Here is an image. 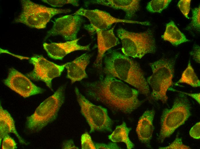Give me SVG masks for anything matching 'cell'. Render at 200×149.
<instances>
[{
  "instance_id": "1",
  "label": "cell",
  "mask_w": 200,
  "mask_h": 149,
  "mask_svg": "<svg viewBox=\"0 0 200 149\" xmlns=\"http://www.w3.org/2000/svg\"><path fill=\"white\" fill-rule=\"evenodd\" d=\"M87 96L99 102L112 111L129 114L137 109L143 101L138 99L139 91L112 76L84 83Z\"/></svg>"
},
{
  "instance_id": "2",
  "label": "cell",
  "mask_w": 200,
  "mask_h": 149,
  "mask_svg": "<svg viewBox=\"0 0 200 149\" xmlns=\"http://www.w3.org/2000/svg\"><path fill=\"white\" fill-rule=\"evenodd\" d=\"M103 72L134 87L141 93L149 95V85L139 63L120 53L113 51L104 60Z\"/></svg>"
},
{
  "instance_id": "3",
  "label": "cell",
  "mask_w": 200,
  "mask_h": 149,
  "mask_svg": "<svg viewBox=\"0 0 200 149\" xmlns=\"http://www.w3.org/2000/svg\"><path fill=\"white\" fill-rule=\"evenodd\" d=\"M178 56L173 58H161L149 65L152 74L147 79L152 89L150 98L155 101H160L163 103L167 101V92L173 85L175 66Z\"/></svg>"
},
{
  "instance_id": "4",
  "label": "cell",
  "mask_w": 200,
  "mask_h": 149,
  "mask_svg": "<svg viewBox=\"0 0 200 149\" xmlns=\"http://www.w3.org/2000/svg\"><path fill=\"white\" fill-rule=\"evenodd\" d=\"M66 85L60 86L54 93L42 102L34 113L26 119L27 128L30 132H37L54 120L64 103Z\"/></svg>"
},
{
  "instance_id": "5",
  "label": "cell",
  "mask_w": 200,
  "mask_h": 149,
  "mask_svg": "<svg viewBox=\"0 0 200 149\" xmlns=\"http://www.w3.org/2000/svg\"><path fill=\"white\" fill-rule=\"evenodd\" d=\"M191 109L188 99L186 95L181 93L175 98L171 108L164 109L160 118L158 138L159 142L162 143L184 123L191 115Z\"/></svg>"
},
{
  "instance_id": "6",
  "label": "cell",
  "mask_w": 200,
  "mask_h": 149,
  "mask_svg": "<svg viewBox=\"0 0 200 149\" xmlns=\"http://www.w3.org/2000/svg\"><path fill=\"white\" fill-rule=\"evenodd\" d=\"M117 33L121 42L122 51L126 56L141 59L147 54L156 52L155 39L150 30L134 32L120 28L117 30Z\"/></svg>"
},
{
  "instance_id": "7",
  "label": "cell",
  "mask_w": 200,
  "mask_h": 149,
  "mask_svg": "<svg viewBox=\"0 0 200 149\" xmlns=\"http://www.w3.org/2000/svg\"><path fill=\"white\" fill-rule=\"evenodd\" d=\"M22 11L16 18V23H22L32 28H45L54 16L71 11L69 9H56L47 7L29 0H21Z\"/></svg>"
},
{
  "instance_id": "8",
  "label": "cell",
  "mask_w": 200,
  "mask_h": 149,
  "mask_svg": "<svg viewBox=\"0 0 200 149\" xmlns=\"http://www.w3.org/2000/svg\"><path fill=\"white\" fill-rule=\"evenodd\" d=\"M75 91L81 112L90 127V133L95 131L111 132L112 120L106 109L95 105L88 100L76 87Z\"/></svg>"
},
{
  "instance_id": "9",
  "label": "cell",
  "mask_w": 200,
  "mask_h": 149,
  "mask_svg": "<svg viewBox=\"0 0 200 149\" xmlns=\"http://www.w3.org/2000/svg\"><path fill=\"white\" fill-rule=\"evenodd\" d=\"M30 62L34 67L33 70L27 74V76L35 81L45 82L52 91V81L59 77L65 68L66 64L58 65L47 60L42 56L35 55L30 58Z\"/></svg>"
},
{
  "instance_id": "10",
  "label": "cell",
  "mask_w": 200,
  "mask_h": 149,
  "mask_svg": "<svg viewBox=\"0 0 200 149\" xmlns=\"http://www.w3.org/2000/svg\"><path fill=\"white\" fill-rule=\"evenodd\" d=\"M74 14L85 17L89 20L92 28H96L102 30H108L113 24L117 23L146 26H148L149 24L148 21H139L116 18L106 11L97 9L90 10L80 8Z\"/></svg>"
},
{
  "instance_id": "11",
  "label": "cell",
  "mask_w": 200,
  "mask_h": 149,
  "mask_svg": "<svg viewBox=\"0 0 200 149\" xmlns=\"http://www.w3.org/2000/svg\"><path fill=\"white\" fill-rule=\"evenodd\" d=\"M4 84L24 98L42 93L44 90L37 86L24 74L13 68H10Z\"/></svg>"
},
{
  "instance_id": "12",
  "label": "cell",
  "mask_w": 200,
  "mask_h": 149,
  "mask_svg": "<svg viewBox=\"0 0 200 149\" xmlns=\"http://www.w3.org/2000/svg\"><path fill=\"white\" fill-rule=\"evenodd\" d=\"M82 22V18L78 15H67L58 18L47 32L46 38L59 35L66 40H75Z\"/></svg>"
},
{
  "instance_id": "13",
  "label": "cell",
  "mask_w": 200,
  "mask_h": 149,
  "mask_svg": "<svg viewBox=\"0 0 200 149\" xmlns=\"http://www.w3.org/2000/svg\"><path fill=\"white\" fill-rule=\"evenodd\" d=\"M80 38L64 42L44 43L43 46L48 56L55 60H61L67 54L77 50H89L90 45L83 46L78 44Z\"/></svg>"
},
{
  "instance_id": "14",
  "label": "cell",
  "mask_w": 200,
  "mask_h": 149,
  "mask_svg": "<svg viewBox=\"0 0 200 149\" xmlns=\"http://www.w3.org/2000/svg\"><path fill=\"white\" fill-rule=\"evenodd\" d=\"M115 26L107 30H102L96 28H92V30L95 31L97 37L98 52L94 62L95 67L101 68L102 60L105 52L119 43L118 38L114 34Z\"/></svg>"
},
{
  "instance_id": "15",
  "label": "cell",
  "mask_w": 200,
  "mask_h": 149,
  "mask_svg": "<svg viewBox=\"0 0 200 149\" xmlns=\"http://www.w3.org/2000/svg\"><path fill=\"white\" fill-rule=\"evenodd\" d=\"M91 56L90 54L86 53L72 61L66 63L67 77L70 80L72 83L88 77L85 69L89 63Z\"/></svg>"
},
{
  "instance_id": "16",
  "label": "cell",
  "mask_w": 200,
  "mask_h": 149,
  "mask_svg": "<svg viewBox=\"0 0 200 149\" xmlns=\"http://www.w3.org/2000/svg\"><path fill=\"white\" fill-rule=\"evenodd\" d=\"M154 109L145 111L139 120L136 129L138 138L142 143L149 146L154 130Z\"/></svg>"
},
{
  "instance_id": "17",
  "label": "cell",
  "mask_w": 200,
  "mask_h": 149,
  "mask_svg": "<svg viewBox=\"0 0 200 149\" xmlns=\"http://www.w3.org/2000/svg\"><path fill=\"white\" fill-rule=\"evenodd\" d=\"M140 0H96L91 1L93 3H96L119 9L126 13L125 18L129 19L132 18L139 9Z\"/></svg>"
},
{
  "instance_id": "18",
  "label": "cell",
  "mask_w": 200,
  "mask_h": 149,
  "mask_svg": "<svg viewBox=\"0 0 200 149\" xmlns=\"http://www.w3.org/2000/svg\"><path fill=\"white\" fill-rule=\"evenodd\" d=\"M13 133L18 138L20 143L27 144L20 136L16 128L14 121L9 112L0 105V145L3 137L9 133Z\"/></svg>"
},
{
  "instance_id": "19",
  "label": "cell",
  "mask_w": 200,
  "mask_h": 149,
  "mask_svg": "<svg viewBox=\"0 0 200 149\" xmlns=\"http://www.w3.org/2000/svg\"><path fill=\"white\" fill-rule=\"evenodd\" d=\"M161 37L164 40L169 42L176 46L190 41L172 20L166 24L165 31Z\"/></svg>"
},
{
  "instance_id": "20",
  "label": "cell",
  "mask_w": 200,
  "mask_h": 149,
  "mask_svg": "<svg viewBox=\"0 0 200 149\" xmlns=\"http://www.w3.org/2000/svg\"><path fill=\"white\" fill-rule=\"evenodd\" d=\"M131 129V128L127 127L125 123L123 122L121 125L116 127L114 130L108 136V138L113 142H124L128 149L133 148L134 145L128 137Z\"/></svg>"
},
{
  "instance_id": "21",
  "label": "cell",
  "mask_w": 200,
  "mask_h": 149,
  "mask_svg": "<svg viewBox=\"0 0 200 149\" xmlns=\"http://www.w3.org/2000/svg\"><path fill=\"white\" fill-rule=\"evenodd\" d=\"M184 83L192 87H200V82L192 66L190 59L187 67L183 72L181 77L176 83Z\"/></svg>"
},
{
  "instance_id": "22",
  "label": "cell",
  "mask_w": 200,
  "mask_h": 149,
  "mask_svg": "<svg viewBox=\"0 0 200 149\" xmlns=\"http://www.w3.org/2000/svg\"><path fill=\"white\" fill-rule=\"evenodd\" d=\"M171 1V0H152L148 3L146 8L150 12L161 13L167 7Z\"/></svg>"
},
{
  "instance_id": "23",
  "label": "cell",
  "mask_w": 200,
  "mask_h": 149,
  "mask_svg": "<svg viewBox=\"0 0 200 149\" xmlns=\"http://www.w3.org/2000/svg\"><path fill=\"white\" fill-rule=\"evenodd\" d=\"M192 16L190 23L186 28L187 30L193 29L200 32V6L199 5L192 9Z\"/></svg>"
},
{
  "instance_id": "24",
  "label": "cell",
  "mask_w": 200,
  "mask_h": 149,
  "mask_svg": "<svg viewBox=\"0 0 200 149\" xmlns=\"http://www.w3.org/2000/svg\"><path fill=\"white\" fill-rule=\"evenodd\" d=\"M51 6L54 7H60L66 4H71L75 6L79 5L78 1L76 0H42Z\"/></svg>"
},
{
  "instance_id": "25",
  "label": "cell",
  "mask_w": 200,
  "mask_h": 149,
  "mask_svg": "<svg viewBox=\"0 0 200 149\" xmlns=\"http://www.w3.org/2000/svg\"><path fill=\"white\" fill-rule=\"evenodd\" d=\"M81 141L82 149H96L95 143L93 142L91 136L88 132H86L82 135Z\"/></svg>"
},
{
  "instance_id": "26",
  "label": "cell",
  "mask_w": 200,
  "mask_h": 149,
  "mask_svg": "<svg viewBox=\"0 0 200 149\" xmlns=\"http://www.w3.org/2000/svg\"><path fill=\"white\" fill-rule=\"evenodd\" d=\"M190 148L184 144L182 139L177 136L174 140L168 146L165 147H160V149H190Z\"/></svg>"
},
{
  "instance_id": "27",
  "label": "cell",
  "mask_w": 200,
  "mask_h": 149,
  "mask_svg": "<svg viewBox=\"0 0 200 149\" xmlns=\"http://www.w3.org/2000/svg\"><path fill=\"white\" fill-rule=\"evenodd\" d=\"M191 1V0H180L177 4V6L182 13L188 19H189L188 14L190 10Z\"/></svg>"
},
{
  "instance_id": "28",
  "label": "cell",
  "mask_w": 200,
  "mask_h": 149,
  "mask_svg": "<svg viewBox=\"0 0 200 149\" xmlns=\"http://www.w3.org/2000/svg\"><path fill=\"white\" fill-rule=\"evenodd\" d=\"M2 140V149H15L17 148V143L8 134L4 136Z\"/></svg>"
},
{
  "instance_id": "29",
  "label": "cell",
  "mask_w": 200,
  "mask_h": 149,
  "mask_svg": "<svg viewBox=\"0 0 200 149\" xmlns=\"http://www.w3.org/2000/svg\"><path fill=\"white\" fill-rule=\"evenodd\" d=\"M189 134L193 138L198 139L200 138V122L196 123L191 129Z\"/></svg>"
},
{
  "instance_id": "30",
  "label": "cell",
  "mask_w": 200,
  "mask_h": 149,
  "mask_svg": "<svg viewBox=\"0 0 200 149\" xmlns=\"http://www.w3.org/2000/svg\"><path fill=\"white\" fill-rule=\"evenodd\" d=\"M189 53L195 61L198 63H200V47L198 45H194L192 50Z\"/></svg>"
},
{
  "instance_id": "31",
  "label": "cell",
  "mask_w": 200,
  "mask_h": 149,
  "mask_svg": "<svg viewBox=\"0 0 200 149\" xmlns=\"http://www.w3.org/2000/svg\"><path fill=\"white\" fill-rule=\"evenodd\" d=\"M96 149H120V148L116 143V142H110L108 144L103 143H95Z\"/></svg>"
},
{
  "instance_id": "32",
  "label": "cell",
  "mask_w": 200,
  "mask_h": 149,
  "mask_svg": "<svg viewBox=\"0 0 200 149\" xmlns=\"http://www.w3.org/2000/svg\"><path fill=\"white\" fill-rule=\"evenodd\" d=\"M62 149H78L79 148L75 145L72 140H67L64 141L62 146Z\"/></svg>"
},
{
  "instance_id": "33",
  "label": "cell",
  "mask_w": 200,
  "mask_h": 149,
  "mask_svg": "<svg viewBox=\"0 0 200 149\" xmlns=\"http://www.w3.org/2000/svg\"><path fill=\"white\" fill-rule=\"evenodd\" d=\"M178 92H179L183 93L186 95H187L195 99L199 104H200V93H184L183 92H182L180 91H177Z\"/></svg>"
}]
</instances>
